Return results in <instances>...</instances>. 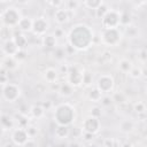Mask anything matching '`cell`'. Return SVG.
I'll return each instance as SVG.
<instances>
[{
  "label": "cell",
  "instance_id": "cell-1",
  "mask_svg": "<svg viewBox=\"0 0 147 147\" xmlns=\"http://www.w3.org/2000/svg\"><path fill=\"white\" fill-rule=\"evenodd\" d=\"M21 15H20V11L14 8V7H10V8H7L3 14H2V21L3 23L7 25V26H14V25H17L20 20H21Z\"/></svg>",
  "mask_w": 147,
  "mask_h": 147
},
{
  "label": "cell",
  "instance_id": "cell-2",
  "mask_svg": "<svg viewBox=\"0 0 147 147\" xmlns=\"http://www.w3.org/2000/svg\"><path fill=\"white\" fill-rule=\"evenodd\" d=\"M119 25V13L116 10H108L107 14L102 17L103 29H117Z\"/></svg>",
  "mask_w": 147,
  "mask_h": 147
},
{
  "label": "cell",
  "instance_id": "cell-3",
  "mask_svg": "<svg viewBox=\"0 0 147 147\" xmlns=\"http://www.w3.org/2000/svg\"><path fill=\"white\" fill-rule=\"evenodd\" d=\"M119 37L121 34L117 29H105L102 33V40L108 45H116L119 40Z\"/></svg>",
  "mask_w": 147,
  "mask_h": 147
},
{
  "label": "cell",
  "instance_id": "cell-4",
  "mask_svg": "<svg viewBox=\"0 0 147 147\" xmlns=\"http://www.w3.org/2000/svg\"><path fill=\"white\" fill-rule=\"evenodd\" d=\"M20 87L15 84H6L3 87V96L9 101L14 102L18 96H20Z\"/></svg>",
  "mask_w": 147,
  "mask_h": 147
},
{
  "label": "cell",
  "instance_id": "cell-5",
  "mask_svg": "<svg viewBox=\"0 0 147 147\" xmlns=\"http://www.w3.org/2000/svg\"><path fill=\"white\" fill-rule=\"evenodd\" d=\"M82 74H83V71H80L77 67H69L68 80H69V84L72 87L74 86H79L82 84Z\"/></svg>",
  "mask_w": 147,
  "mask_h": 147
},
{
  "label": "cell",
  "instance_id": "cell-6",
  "mask_svg": "<svg viewBox=\"0 0 147 147\" xmlns=\"http://www.w3.org/2000/svg\"><path fill=\"white\" fill-rule=\"evenodd\" d=\"M48 26H49V24L44 17H38L32 23V31L36 34H44L48 30Z\"/></svg>",
  "mask_w": 147,
  "mask_h": 147
},
{
  "label": "cell",
  "instance_id": "cell-7",
  "mask_svg": "<svg viewBox=\"0 0 147 147\" xmlns=\"http://www.w3.org/2000/svg\"><path fill=\"white\" fill-rule=\"evenodd\" d=\"M84 131L87 132V133H95L99 131V126H100V123H99V119L96 117H87L85 121H84Z\"/></svg>",
  "mask_w": 147,
  "mask_h": 147
},
{
  "label": "cell",
  "instance_id": "cell-8",
  "mask_svg": "<svg viewBox=\"0 0 147 147\" xmlns=\"http://www.w3.org/2000/svg\"><path fill=\"white\" fill-rule=\"evenodd\" d=\"M11 139L16 145H24L29 140V136H28L25 129L18 127V129L14 130V132L11 134Z\"/></svg>",
  "mask_w": 147,
  "mask_h": 147
},
{
  "label": "cell",
  "instance_id": "cell-9",
  "mask_svg": "<svg viewBox=\"0 0 147 147\" xmlns=\"http://www.w3.org/2000/svg\"><path fill=\"white\" fill-rule=\"evenodd\" d=\"M114 86V80L111 77L109 76H102L101 78H99L98 80V90L102 93V92H108L113 88Z\"/></svg>",
  "mask_w": 147,
  "mask_h": 147
},
{
  "label": "cell",
  "instance_id": "cell-10",
  "mask_svg": "<svg viewBox=\"0 0 147 147\" xmlns=\"http://www.w3.org/2000/svg\"><path fill=\"white\" fill-rule=\"evenodd\" d=\"M2 49H3V52H5L8 56H14V55L17 53V51H18V48H17V46L15 45V42H14L13 39L6 41V42H5V46L2 47Z\"/></svg>",
  "mask_w": 147,
  "mask_h": 147
},
{
  "label": "cell",
  "instance_id": "cell-11",
  "mask_svg": "<svg viewBox=\"0 0 147 147\" xmlns=\"http://www.w3.org/2000/svg\"><path fill=\"white\" fill-rule=\"evenodd\" d=\"M54 17H55V20H56L57 23H61L62 24V23L68 22L69 14H68V11L65 9H57L55 11V14H54Z\"/></svg>",
  "mask_w": 147,
  "mask_h": 147
},
{
  "label": "cell",
  "instance_id": "cell-12",
  "mask_svg": "<svg viewBox=\"0 0 147 147\" xmlns=\"http://www.w3.org/2000/svg\"><path fill=\"white\" fill-rule=\"evenodd\" d=\"M32 23L33 21L30 20L29 17H22L17 24V26L22 30V31H30L32 30Z\"/></svg>",
  "mask_w": 147,
  "mask_h": 147
},
{
  "label": "cell",
  "instance_id": "cell-13",
  "mask_svg": "<svg viewBox=\"0 0 147 147\" xmlns=\"http://www.w3.org/2000/svg\"><path fill=\"white\" fill-rule=\"evenodd\" d=\"M13 40L15 42V45L17 46L18 49H24V47L26 46V37H24L23 34L21 33H16L14 37H13Z\"/></svg>",
  "mask_w": 147,
  "mask_h": 147
},
{
  "label": "cell",
  "instance_id": "cell-14",
  "mask_svg": "<svg viewBox=\"0 0 147 147\" xmlns=\"http://www.w3.org/2000/svg\"><path fill=\"white\" fill-rule=\"evenodd\" d=\"M0 39L1 40H5V41H8V40H11L13 39L11 30H10L9 26L3 25V26L0 28Z\"/></svg>",
  "mask_w": 147,
  "mask_h": 147
},
{
  "label": "cell",
  "instance_id": "cell-15",
  "mask_svg": "<svg viewBox=\"0 0 147 147\" xmlns=\"http://www.w3.org/2000/svg\"><path fill=\"white\" fill-rule=\"evenodd\" d=\"M70 133V130L67 125H60L55 129V136L60 139H63V138H67Z\"/></svg>",
  "mask_w": 147,
  "mask_h": 147
},
{
  "label": "cell",
  "instance_id": "cell-16",
  "mask_svg": "<svg viewBox=\"0 0 147 147\" xmlns=\"http://www.w3.org/2000/svg\"><path fill=\"white\" fill-rule=\"evenodd\" d=\"M44 76H45V79H46L49 84H52V83H55V80H56V78H57V72H56L55 69L48 68V69H46Z\"/></svg>",
  "mask_w": 147,
  "mask_h": 147
},
{
  "label": "cell",
  "instance_id": "cell-17",
  "mask_svg": "<svg viewBox=\"0 0 147 147\" xmlns=\"http://www.w3.org/2000/svg\"><path fill=\"white\" fill-rule=\"evenodd\" d=\"M59 91L61 92L62 95H64V96H69V95L72 94V92H74V87H72L69 83H64V84H61Z\"/></svg>",
  "mask_w": 147,
  "mask_h": 147
},
{
  "label": "cell",
  "instance_id": "cell-18",
  "mask_svg": "<svg viewBox=\"0 0 147 147\" xmlns=\"http://www.w3.org/2000/svg\"><path fill=\"white\" fill-rule=\"evenodd\" d=\"M0 125L6 130L8 127H13V119L8 115H1L0 116Z\"/></svg>",
  "mask_w": 147,
  "mask_h": 147
},
{
  "label": "cell",
  "instance_id": "cell-19",
  "mask_svg": "<svg viewBox=\"0 0 147 147\" xmlns=\"http://www.w3.org/2000/svg\"><path fill=\"white\" fill-rule=\"evenodd\" d=\"M42 45L46 46V47H54L56 45V39L54 36L52 34H47V36H44L42 38Z\"/></svg>",
  "mask_w": 147,
  "mask_h": 147
},
{
  "label": "cell",
  "instance_id": "cell-20",
  "mask_svg": "<svg viewBox=\"0 0 147 147\" xmlns=\"http://www.w3.org/2000/svg\"><path fill=\"white\" fill-rule=\"evenodd\" d=\"M2 64H3V67L6 68V69H14V68H16V64H17V61L14 59V56H7L5 60H3V62H2Z\"/></svg>",
  "mask_w": 147,
  "mask_h": 147
},
{
  "label": "cell",
  "instance_id": "cell-21",
  "mask_svg": "<svg viewBox=\"0 0 147 147\" xmlns=\"http://www.w3.org/2000/svg\"><path fill=\"white\" fill-rule=\"evenodd\" d=\"M132 68H133V67H132V63H131L129 60H126V59L121 60V62H119V69H121L123 72H130Z\"/></svg>",
  "mask_w": 147,
  "mask_h": 147
},
{
  "label": "cell",
  "instance_id": "cell-22",
  "mask_svg": "<svg viewBox=\"0 0 147 147\" xmlns=\"http://www.w3.org/2000/svg\"><path fill=\"white\" fill-rule=\"evenodd\" d=\"M30 113L32 114V116H33V117H37V118H39V117H41V116L44 115V113H45V109H44L41 106H33V107H31V110H30Z\"/></svg>",
  "mask_w": 147,
  "mask_h": 147
},
{
  "label": "cell",
  "instance_id": "cell-23",
  "mask_svg": "<svg viewBox=\"0 0 147 147\" xmlns=\"http://www.w3.org/2000/svg\"><path fill=\"white\" fill-rule=\"evenodd\" d=\"M92 79H93V76L90 71H83L82 74V83L86 86L91 85L92 84Z\"/></svg>",
  "mask_w": 147,
  "mask_h": 147
},
{
  "label": "cell",
  "instance_id": "cell-24",
  "mask_svg": "<svg viewBox=\"0 0 147 147\" xmlns=\"http://www.w3.org/2000/svg\"><path fill=\"white\" fill-rule=\"evenodd\" d=\"M108 10H109V9H108L107 5L102 2V5H101V6H99V7L95 9V15H96V17L102 18V17L107 14V11H108Z\"/></svg>",
  "mask_w": 147,
  "mask_h": 147
},
{
  "label": "cell",
  "instance_id": "cell-25",
  "mask_svg": "<svg viewBox=\"0 0 147 147\" xmlns=\"http://www.w3.org/2000/svg\"><path fill=\"white\" fill-rule=\"evenodd\" d=\"M130 23H131V15L129 13L125 11V13L119 14V24L127 26Z\"/></svg>",
  "mask_w": 147,
  "mask_h": 147
},
{
  "label": "cell",
  "instance_id": "cell-26",
  "mask_svg": "<svg viewBox=\"0 0 147 147\" xmlns=\"http://www.w3.org/2000/svg\"><path fill=\"white\" fill-rule=\"evenodd\" d=\"M101 96H102V93L95 87V88H93V90H91L90 92H88V98L91 99V100H93V101H99V100H101Z\"/></svg>",
  "mask_w": 147,
  "mask_h": 147
},
{
  "label": "cell",
  "instance_id": "cell-27",
  "mask_svg": "<svg viewBox=\"0 0 147 147\" xmlns=\"http://www.w3.org/2000/svg\"><path fill=\"white\" fill-rule=\"evenodd\" d=\"M134 129V124L131 121H123L121 123V130L123 132H131Z\"/></svg>",
  "mask_w": 147,
  "mask_h": 147
},
{
  "label": "cell",
  "instance_id": "cell-28",
  "mask_svg": "<svg viewBox=\"0 0 147 147\" xmlns=\"http://www.w3.org/2000/svg\"><path fill=\"white\" fill-rule=\"evenodd\" d=\"M111 100L115 101V102H117V103H124V102H126V96L123 93H117L116 92V93L113 94Z\"/></svg>",
  "mask_w": 147,
  "mask_h": 147
},
{
  "label": "cell",
  "instance_id": "cell-29",
  "mask_svg": "<svg viewBox=\"0 0 147 147\" xmlns=\"http://www.w3.org/2000/svg\"><path fill=\"white\" fill-rule=\"evenodd\" d=\"M84 5L88 8H92V9H96L99 6L102 5V1H91V0H87L84 2Z\"/></svg>",
  "mask_w": 147,
  "mask_h": 147
},
{
  "label": "cell",
  "instance_id": "cell-30",
  "mask_svg": "<svg viewBox=\"0 0 147 147\" xmlns=\"http://www.w3.org/2000/svg\"><path fill=\"white\" fill-rule=\"evenodd\" d=\"M25 131H26V133H28L29 138H32V137L37 136V133H38L37 127H34V126H32V125H30V126L28 125V126L25 127Z\"/></svg>",
  "mask_w": 147,
  "mask_h": 147
},
{
  "label": "cell",
  "instance_id": "cell-31",
  "mask_svg": "<svg viewBox=\"0 0 147 147\" xmlns=\"http://www.w3.org/2000/svg\"><path fill=\"white\" fill-rule=\"evenodd\" d=\"M26 57V53H25V51L24 49H18L17 51V53L14 55V59L18 62V61H21V60H24Z\"/></svg>",
  "mask_w": 147,
  "mask_h": 147
},
{
  "label": "cell",
  "instance_id": "cell-32",
  "mask_svg": "<svg viewBox=\"0 0 147 147\" xmlns=\"http://www.w3.org/2000/svg\"><path fill=\"white\" fill-rule=\"evenodd\" d=\"M137 32H138V30L136 29V26L127 25V28H126V33H127V36H129V37H136Z\"/></svg>",
  "mask_w": 147,
  "mask_h": 147
},
{
  "label": "cell",
  "instance_id": "cell-33",
  "mask_svg": "<svg viewBox=\"0 0 147 147\" xmlns=\"http://www.w3.org/2000/svg\"><path fill=\"white\" fill-rule=\"evenodd\" d=\"M145 105L142 103V102H138V103H136V106H134V110L138 113V114H144L145 113Z\"/></svg>",
  "mask_w": 147,
  "mask_h": 147
},
{
  "label": "cell",
  "instance_id": "cell-34",
  "mask_svg": "<svg viewBox=\"0 0 147 147\" xmlns=\"http://www.w3.org/2000/svg\"><path fill=\"white\" fill-rule=\"evenodd\" d=\"M55 52H56V53H54V54H55V57H56L57 60H62V59L64 57V55H65V52H64L63 48H56Z\"/></svg>",
  "mask_w": 147,
  "mask_h": 147
},
{
  "label": "cell",
  "instance_id": "cell-35",
  "mask_svg": "<svg viewBox=\"0 0 147 147\" xmlns=\"http://www.w3.org/2000/svg\"><path fill=\"white\" fill-rule=\"evenodd\" d=\"M130 75H131L133 78H138V77H140V75H141V70L138 69V68H132L131 71H130Z\"/></svg>",
  "mask_w": 147,
  "mask_h": 147
},
{
  "label": "cell",
  "instance_id": "cell-36",
  "mask_svg": "<svg viewBox=\"0 0 147 147\" xmlns=\"http://www.w3.org/2000/svg\"><path fill=\"white\" fill-rule=\"evenodd\" d=\"M99 110H101L99 107H94V108L92 109V113H91V114H92V117H96V118H98V117L100 116V114H101V111H99Z\"/></svg>",
  "mask_w": 147,
  "mask_h": 147
},
{
  "label": "cell",
  "instance_id": "cell-37",
  "mask_svg": "<svg viewBox=\"0 0 147 147\" xmlns=\"http://www.w3.org/2000/svg\"><path fill=\"white\" fill-rule=\"evenodd\" d=\"M111 98H109V96H105V98H102L101 99V103L102 105H105V106H109L110 103H111Z\"/></svg>",
  "mask_w": 147,
  "mask_h": 147
},
{
  "label": "cell",
  "instance_id": "cell-38",
  "mask_svg": "<svg viewBox=\"0 0 147 147\" xmlns=\"http://www.w3.org/2000/svg\"><path fill=\"white\" fill-rule=\"evenodd\" d=\"M78 5H79V2H77V1H68V9H75Z\"/></svg>",
  "mask_w": 147,
  "mask_h": 147
},
{
  "label": "cell",
  "instance_id": "cell-39",
  "mask_svg": "<svg viewBox=\"0 0 147 147\" xmlns=\"http://www.w3.org/2000/svg\"><path fill=\"white\" fill-rule=\"evenodd\" d=\"M23 146H24V147H37V145H36L34 140H32V139H29V140H28Z\"/></svg>",
  "mask_w": 147,
  "mask_h": 147
},
{
  "label": "cell",
  "instance_id": "cell-40",
  "mask_svg": "<svg viewBox=\"0 0 147 147\" xmlns=\"http://www.w3.org/2000/svg\"><path fill=\"white\" fill-rule=\"evenodd\" d=\"M48 3H49L51 6H53V7H56V8H57V7H60L63 2H62V1H48Z\"/></svg>",
  "mask_w": 147,
  "mask_h": 147
},
{
  "label": "cell",
  "instance_id": "cell-41",
  "mask_svg": "<svg viewBox=\"0 0 147 147\" xmlns=\"http://www.w3.org/2000/svg\"><path fill=\"white\" fill-rule=\"evenodd\" d=\"M69 67L68 65H61V74H68Z\"/></svg>",
  "mask_w": 147,
  "mask_h": 147
},
{
  "label": "cell",
  "instance_id": "cell-42",
  "mask_svg": "<svg viewBox=\"0 0 147 147\" xmlns=\"http://www.w3.org/2000/svg\"><path fill=\"white\" fill-rule=\"evenodd\" d=\"M113 146V140L111 139H106L105 140V147H111Z\"/></svg>",
  "mask_w": 147,
  "mask_h": 147
},
{
  "label": "cell",
  "instance_id": "cell-43",
  "mask_svg": "<svg viewBox=\"0 0 147 147\" xmlns=\"http://www.w3.org/2000/svg\"><path fill=\"white\" fill-rule=\"evenodd\" d=\"M63 34V30L62 29H56L55 30V37H62Z\"/></svg>",
  "mask_w": 147,
  "mask_h": 147
},
{
  "label": "cell",
  "instance_id": "cell-44",
  "mask_svg": "<svg viewBox=\"0 0 147 147\" xmlns=\"http://www.w3.org/2000/svg\"><path fill=\"white\" fill-rule=\"evenodd\" d=\"M146 57H147V56H146V51H145V49H142V51H141V53H140V59L145 62V61H146Z\"/></svg>",
  "mask_w": 147,
  "mask_h": 147
},
{
  "label": "cell",
  "instance_id": "cell-45",
  "mask_svg": "<svg viewBox=\"0 0 147 147\" xmlns=\"http://www.w3.org/2000/svg\"><path fill=\"white\" fill-rule=\"evenodd\" d=\"M121 147H133V145H132L131 142H124Z\"/></svg>",
  "mask_w": 147,
  "mask_h": 147
},
{
  "label": "cell",
  "instance_id": "cell-46",
  "mask_svg": "<svg viewBox=\"0 0 147 147\" xmlns=\"http://www.w3.org/2000/svg\"><path fill=\"white\" fill-rule=\"evenodd\" d=\"M3 132H5V129L0 125V136H2V134H3Z\"/></svg>",
  "mask_w": 147,
  "mask_h": 147
},
{
  "label": "cell",
  "instance_id": "cell-47",
  "mask_svg": "<svg viewBox=\"0 0 147 147\" xmlns=\"http://www.w3.org/2000/svg\"><path fill=\"white\" fill-rule=\"evenodd\" d=\"M1 48H2V46H1V42H0V49H1Z\"/></svg>",
  "mask_w": 147,
  "mask_h": 147
},
{
  "label": "cell",
  "instance_id": "cell-48",
  "mask_svg": "<svg viewBox=\"0 0 147 147\" xmlns=\"http://www.w3.org/2000/svg\"><path fill=\"white\" fill-rule=\"evenodd\" d=\"M0 70H1V65H0Z\"/></svg>",
  "mask_w": 147,
  "mask_h": 147
},
{
  "label": "cell",
  "instance_id": "cell-49",
  "mask_svg": "<svg viewBox=\"0 0 147 147\" xmlns=\"http://www.w3.org/2000/svg\"><path fill=\"white\" fill-rule=\"evenodd\" d=\"M48 147H53V146H48Z\"/></svg>",
  "mask_w": 147,
  "mask_h": 147
}]
</instances>
